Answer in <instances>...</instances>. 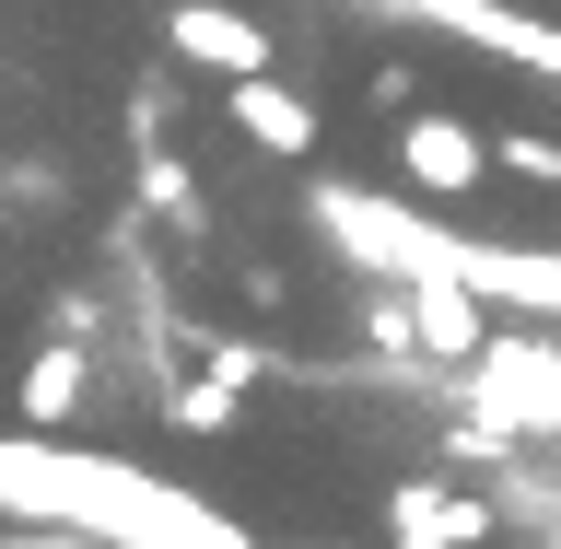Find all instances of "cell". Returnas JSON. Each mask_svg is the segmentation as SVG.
I'll list each match as a JSON object with an SVG mask.
<instances>
[{"label":"cell","instance_id":"6da1fadb","mask_svg":"<svg viewBox=\"0 0 561 549\" xmlns=\"http://www.w3.org/2000/svg\"><path fill=\"white\" fill-rule=\"evenodd\" d=\"M386 538H398V549H480L491 538V503L456 491V480H410L398 503H386Z\"/></svg>","mask_w":561,"mask_h":549},{"label":"cell","instance_id":"7a4b0ae2","mask_svg":"<svg viewBox=\"0 0 561 549\" xmlns=\"http://www.w3.org/2000/svg\"><path fill=\"white\" fill-rule=\"evenodd\" d=\"M164 35H175V59H199V70H270V24H245L234 0H175L164 12Z\"/></svg>","mask_w":561,"mask_h":549},{"label":"cell","instance_id":"3957f363","mask_svg":"<svg viewBox=\"0 0 561 549\" xmlns=\"http://www.w3.org/2000/svg\"><path fill=\"white\" fill-rule=\"evenodd\" d=\"M398 164H410L433 199H468V187H480V164H491V140L468 129V117H410V129H398Z\"/></svg>","mask_w":561,"mask_h":549},{"label":"cell","instance_id":"277c9868","mask_svg":"<svg viewBox=\"0 0 561 549\" xmlns=\"http://www.w3.org/2000/svg\"><path fill=\"white\" fill-rule=\"evenodd\" d=\"M234 129L257 140V152H316V105L280 94L270 70H245V82H234Z\"/></svg>","mask_w":561,"mask_h":549},{"label":"cell","instance_id":"5b68a950","mask_svg":"<svg viewBox=\"0 0 561 549\" xmlns=\"http://www.w3.org/2000/svg\"><path fill=\"white\" fill-rule=\"evenodd\" d=\"M70 410H82V340L35 351V375H24V421H70Z\"/></svg>","mask_w":561,"mask_h":549},{"label":"cell","instance_id":"8992f818","mask_svg":"<svg viewBox=\"0 0 561 549\" xmlns=\"http://www.w3.org/2000/svg\"><path fill=\"white\" fill-rule=\"evenodd\" d=\"M491 164H503V175H526V187H561V140H538V129H503V140H491Z\"/></svg>","mask_w":561,"mask_h":549},{"label":"cell","instance_id":"52a82bcc","mask_svg":"<svg viewBox=\"0 0 561 549\" xmlns=\"http://www.w3.org/2000/svg\"><path fill=\"white\" fill-rule=\"evenodd\" d=\"M12 549H94V538H12Z\"/></svg>","mask_w":561,"mask_h":549}]
</instances>
